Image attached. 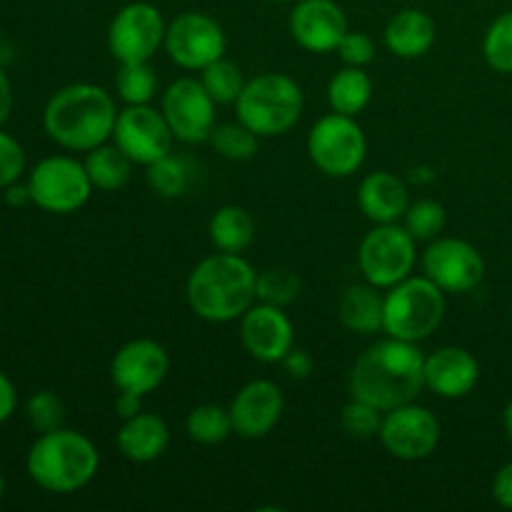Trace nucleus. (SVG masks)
<instances>
[{
  "label": "nucleus",
  "mask_w": 512,
  "mask_h": 512,
  "mask_svg": "<svg viewBox=\"0 0 512 512\" xmlns=\"http://www.w3.org/2000/svg\"><path fill=\"white\" fill-rule=\"evenodd\" d=\"M438 38V25L433 15L420 8H405L388 20L383 43L395 58L415 60L423 58Z\"/></svg>",
  "instance_id": "obj_22"
},
{
  "label": "nucleus",
  "mask_w": 512,
  "mask_h": 512,
  "mask_svg": "<svg viewBox=\"0 0 512 512\" xmlns=\"http://www.w3.org/2000/svg\"><path fill=\"white\" fill-rule=\"evenodd\" d=\"M240 340L260 363H283L285 355L295 348L293 320L285 315V308L255 300L240 318Z\"/></svg>",
  "instance_id": "obj_17"
},
{
  "label": "nucleus",
  "mask_w": 512,
  "mask_h": 512,
  "mask_svg": "<svg viewBox=\"0 0 512 512\" xmlns=\"http://www.w3.org/2000/svg\"><path fill=\"white\" fill-rule=\"evenodd\" d=\"M115 445H118L120 455L128 463H155L168 450L170 428L158 413H145V410H140L133 418L123 420L118 435H115Z\"/></svg>",
  "instance_id": "obj_21"
},
{
  "label": "nucleus",
  "mask_w": 512,
  "mask_h": 512,
  "mask_svg": "<svg viewBox=\"0 0 512 512\" xmlns=\"http://www.w3.org/2000/svg\"><path fill=\"white\" fill-rule=\"evenodd\" d=\"M423 275H428L440 290L453 295L470 293L485 278V258L473 243L460 238H435L425 248Z\"/></svg>",
  "instance_id": "obj_15"
},
{
  "label": "nucleus",
  "mask_w": 512,
  "mask_h": 512,
  "mask_svg": "<svg viewBox=\"0 0 512 512\" xmlns=\"http://www.w3.org/2000/svg\"><path fill=\"white\" fill-rule=\"evenodd\" d=\"M358 205L375 225L398 223L410 205L408 185L390 170L370 173L358 188Z\"/></svg>",
  "instance_id": "obj_23"
},
{
  "label": "nucleus",
  "mask_w": 512,
  "mask_h": 512,
  "mask_svg": "<svg viewBox=\"0 0 512 512\" xmlns=\"http://www.w3.org/2000/svg\"><path fill=\"white\" fill-rule=\"evenodd\" d=\"M493 498L500 508L512 510V460L495 473L493 478Z\"/></svg>",
  "instance_id": "obj_41"
},
{
  "label": "nucleus",
  "mask_w": 512,
  "mask_h": 512,
  "mask_svg": "<svg viewBox=\"0 0 512 512\" xmlns=\"http://www.w3.org/2000/svg\"><path fill=\"white\" fill-rule=\"evenodd\" d=\"M3 495H5V478L0 475V500H3Z\"/></svg>",
  "instance_id": "obj_48"
},
{
  "label": "nucleus",
  "mask_w": 512,
  "mask_h": 512,
  "mask_svg": "<svg viewBox=\"0 0 512 512\" xmlns=\"http://www.w3.org/2000/svg\"><path fill=\"white\" fill-rule=\"evenodd\" d=\"M208 235L220 253H243L255 240V220L240 205H223L210 218Z\"/></svg>",
  "instance_id": "obj_25"
},
{
  "label": "nucleus",
  "mask_w": 512,
  "mask_h": 512,
  "mask_svg": "<svg viewBox=\"0 0 512 512\" xmlns=\"http://www.w3.org/2000/svg\"><path fill=\"white\" fill-rule=\"evenodd\" d=\"M305 108V95L298 80L285 73H263L248 80L235 100L240 123L258 138H278L298 125Z\"/></svg>",
  "instance_id": "obj_5"
},
{
  "label": "nucleus",
  "mask_w": 512,
  "mask_h": 512,
  "mask_svg": "<svg viewBox=\"0 0 512 512\" xmlns=\"http://www.w3.org/2000/svg\"><path fill=\"white\" fill-rule=\"evenodd\" d=\"M3 198H5V203L10 205V208H20V205H25V203H33V200H30L28 183H25V185H20V183L8 185V188H5Z\"/></svg>",
  "instance_id": "obj_45"
},
{
  "label": "nucleus",
  "mask_w": 512,
  "mask_h": 512,
  "mask_svg": "<svg viewBox=\"0 0 512 512\" xmlns=\"http://www.w3.org/2000/svg\"><path fill=\"white\" fill-rule=\"evenodd\" d=\"M503 428H505V435H508V440L512 443V400L508 403V408L503 410Z\"/></svg>",
  "instance_id": "obj_47"
},
{
  "label": "nucleus",
  "mask_w": 512,
  "mask_h": 512,
  "mask_svg": "<svg viewBox=\"0 0 512 512\" xmlns=\"http://www.w3.org/2000/svg\"><path fill=\"white\" fill-rule=\"evenodd\" d=\"M85 170H88V178L93 183L95 190H118L123 188L130 180V173H133V160L118 148V145H98V148L88 150L85 155Z\"/></svg>",
  "instance_id": "obj_27"
},
{
  "label": "nucleus",
  "mask_w": 512,
  "mask_h": 512,
  "mask_svg": "<svg viewBox=\"0 0 512 512\" xmlns=\"http://www.w3.org/2000/svg\"><path fill=\"white\" fill-rule=\"evenodd\" d=\"M445 208L438 200H418L410 203L403 215V225L418 243H430V240L440 238L445 228Z\"/></svg>",
  "instance_id": "obj_35"
},
{
  "label": "nucleus",
  "mask_w": 512,
  "mask_h": 512,
  "mask_svg": "<svg viewBox=\"0 0 512 512\" xmlns=\"http://www.w3.org/2000/svg\"><path fill=\"white\" fill-rule=\"evenodd\" d=\"M208 143L213 145L215 153L223 155V158L235 160V163H243V160H250L255 153H258L260 138L248 128V125L235 120V123L215 125Z\"/></svg>",
  "instance_id": "obj_32"
},
{
  "label": "nucleus",
  "mask_w": 512,
  "mask_h": 512,
  "mask_svg": "<svg viewBox=\"0 0 512 512\" xmlns=\"http://www.w3.org/2000/svg\"><path fill=\"white\" fill-rule=\"evenodd\" d=\"M480 383V363L470 350L458 345H445L425 355V388L438 398H468Z\"/></svg>",
  "instance_id": "obj_20"
},
{
  "label": "nucleus",
  "mask_w": 512,
  "mask_h": 512,
  "mask_svg": "<svg viewBox=\"0 0 512 512\" xmlns=\"http://www.w3.org/2000/svg\"><path fill=\"white\" fill-rule=\"evenodd\" d=\"M445 290L428 275H410L385 293L383 333L390 338L420 343L443 325Z\"/></svg>",
  "instance_id": "obj_6"
},
{
  "label": "nucleus",
  "mask_w": 512,
  "mask_h": 512,
  "mask_svg": "<svg viewBox=\"0 0 512 512\" xmlns=\"http://www.w3.org/2000/svg\"><path fill=\"white\" fill-rule=\"evenodd\" d=\"M18 408V393H15V385L10 383V378L5 373H0V423L10 418Z\"/></svg>",
  "instance_id": "obj_42"
},
{
  "label": "nucleus",
  "mask_w": 512,
  "mask_h": 512,
  "mask_svg": "<svg viewBox=\"0 0 512 512\" xmlns=\"http://www.w3.org/2000/svg\"><path fill=\"white\" fill-rule=\"evenodd\" d=\"M378 438L393 458L418 463L438 450L443 428L433 410L418 403H408L383 415Z\"/></svg>",
  "instance_id": "obj_12"
},
{
  "label": "nucleus",
  "mask_w": 512,
  "mask_h": 512,
  "mask_svg": "<svg viewBox=\"0 0 512 512\" xmlns=\"http://www.w3.org/2000/svg\"><path fill=\"white\" fill-rule=\"evenodd\" d=\"M30 480L55 495H70L93 483L100 468V453L88 435L58 428L40 433L25 458Z\"/></svg>",
  "instance_id": "obj_4"
},
{
  "label": "nucleus",
  "mask_w": 512,
  "mask_h": 512,
  "mask_svg": "<svg viewBox=\"0 0 512 512\" xmlns=\"http://www.w3.org/2000/svg\"><path fill=\"white\" fill-rule=\"evenodd\" d=\"M115 90L125 105H145L158 95V75L150 60L120 63L115 73Z\"/></svg>",
  "instance_id": "obj_29"
},
{
  "label": "nucleus",
  "mask_w": 512,
  "mask_h": 512,
  "mask_svg": "<svg viewBox=\"0 0 512 512\" xmlns=\"http://www.w3.org/2000/svg\"><path fill=\"white\" fill-rule=\"evenodd\" d=\"M253 265L240 253H215L200 260L188 275L185 298L190 310L208 323H233L255 303Z\"/></svg>",
  "instance_id": "obj_3"
},
{
  "label": "nucleus",
  "mask_w": 512,
  "mask_h": 512,
  "mask_svg": "<svg viewBox=\"0 0 512 512\" xmlns=\"http://www.w3.org/2000/svg\"><path fill=\"white\" fill-rule=\"evenodd\" d=\"M10 110H13V88L5 70L0 68V125L10 118Z\"/></svg>",
  "instance_id": "obj_44"
},
{
  "label": "nucleus",
  "mask_w": 512,
  "mask_h": 512,
  "mask_svg": "<svg viewBox=\"0 0 512 512\" xmlns=\"http://www.w3.org/2000/svg\"><path fill=\"white\" fill-rule=\"evenodd\" d=\"M163 48L178 68L200 73L210 63L223 58L228 40H225L223 25L213 15L188 10L168 23Z\"/></svg>",
  "instance_id": "obj_10"
},
{
  "label": "nucleus",
  "mask_w": 512,
  "mask_h": 512,
  "mask_svg": "<svg viewBox=\"0 0 512 512\" xmlns=\"http://www.w3.org/2000/svg\"><path fill=\"white\" fill-rule=\"evenodd\" d=\"M118 105L113 95L93 83H73L53 93L43 110V128L60 148L88 153L113 138Z\"/></svg>",
  "instance_id": "obj_2"
},
{
  "label": "nucleus",
  "mask_w": 512,
  "mask_h": 512,
  "mask_svg": "<svg viewBox=\"0 0 512 512\" xmlns=\"http://www.w3.org/2000/svg\"><path fill=\"white\" fill-rule=\"evenodd\" d=\"M200 83L205 85L210 98L218 105H235V100L240 98L248 80L243 78V70L238 68V63H233V60L223 55L215 63H210L208 68L200 70Z\"/></svg>",
  "instance_id": "obj_30"
},
{
  "label": "nucleus",
  "mask_w": 512,
  "mask_h": 512,
  "mask_svg": "<svg viewBox=\"0 0 512 512\" xmlns=\"http://www.w3.org/2000/svg\"><path fill=\"white\" fill-rule=\"evenodd\" d=\"M113 143L133 160L135 165H145L173 153L175 135L165 120L163 110L153 105H125L118 113L113 130Z\"/></svg>",
  "instance_id": "obj_14"
},
{
  "label": "nucleus",
  "mask_w": 512,
  "mask_h": 512,
  "mask_svg": "<svg viewBox=\"0 0 512 512\" xmlns=\"http://www.w3.org/2000/svg\"><path fill=\"white\" fill-rule=\"evenodd\" d=\"M25 173V150L13 135L0 130V190L18 183Z\"/></svg>",
  "instance_id": "obj_38"
},
{
  "label": "nucleus",
  "mask_w": 512,
  "mask_h": 512,
  "mask_svg": "<svg viewBox=\"0 0 512 512\" xmlns=\"http://www.w3.org/2000/svg\"><path fill=\"white\" fill-rule=\"evenodd\" d=\"M308 155L328 178H350L368 155V138L353 115L328 113L313 123L308 133Z\"/></svg>",
  "instance_id": "obj_7"
},
{
  "label": "nucleus",
  "mask_w": 512,
  "mask_h": 512,
  "mask_svg": "<svg viewBox=\"0 0 512 512\" xmlns=\"http://www.w3.org/2000/svg\"><path fill=\"white\" fill-rule=\"evenodd\" d=\"M283 390L273 380H250L230 403V418H233V430L245 440H258L273 433L275 425L283 418Z\"/></svg>",
  "instance_id": "obj_19"
},
{
  "label": "nucleus",
  "mask_w": 512,
  "mask_h": 512,
  "mask_svg": "<svg viewBox=\"0 0 512 512\" xmlns=\"http://www.w3.org/2000/svg\"><path fill=\"white\" fill-rule=\"evenodd\" d=\"M348 388L350 398L365 400L383 413L415 403L425 390V355L418 343L388 335L355 360Z\"/></svg>",
  "instance_id": "obj_1"
},
{
  "label": "nucleus",
  "mask_w": 512,
  "mask_h": 512,
  "mask_svg": "<svg viewBox=\"0 0 512 512\" xmlns=\"http://www.w3.org/2000/svg\"><path fill=\"white\" fill-rule=\"evenodd\" d=\"M283 368H285V373L290 375V378L305 380V378H310V373H313L315 360H313V355L308 353V350L293 348L283 358Z\"/></svg>",
  "instance_id": "obj_40"
},
{
  "label": "nucleus",
  "mask_w": 512,
  "mask_h": 512,
  "mask_svg": "<svg viewBox=\"0 0 512 512\" xmlns=\"http://www.w3.org/2000/svg\"><path fill=\"white\" fill-rule=\"evenodd\" d=\"M190 173H193V170H190L188 160L180 158V155L168 153L148 165V185L153 188V193L160 195V198L173 200L188 193Z\"/></svg>",
  "instance_id": "obj_31"
},
{
  "label": "nucleus",
  "mask_w": 512,
  "mask_h": 512,
  "mask_svg": "<svg viewBox=\"0 0 512 512\" xmlns=\"http://www.w3.org/2000/svg\"><path fill=\"white\" fill-rule=\"evenodd\" d=\"M300 290H303V283L288 268H268L258 273V280H255V298H258V303L278 305V308L293 305L298 300Z\"/></svg>",
  "instance_id": "obj_33"
},
{
  "label": "nucleus",
  "mask_w": 512,
  "mask_h": 512,
  "mask_svg": "<svg viewBox=\"0 0 512 512\" xmlns=\"http://www.w3.org/2000/svg\"><path fill=\"white\" fill-rule=\"evenodd\" d=\"M348 30L345 10L335 0H298L290 10V35L308 53H335Z\"/></svg>",
  "instance_id": "obj_18"
},
{
  "label": "nucleus",
  "mask_w": 512,
  "mask_h": 512,
  "mask_svg": "<svg viewBox=\"0 0 512 512\" xmlns=\"http://www.w3.org/2000/svg\"><path fill=\"white\" fill-rule=\"evenodd\" d=\"M215 105L218 103L210 98L200 78H190V75L173 80L160 100V110H163L175 140L185 145L205 143L210 138L213 128L218 125L215 123Z\"/></svg>",
  "instance_id": "obj_13"
},
{
  "label": "nucleus",
  "mask_w": 512,
  "mask_h": 512,
  "mask_svg": "<svg viewBox=\"0 0 512 512\" xmlns=\"http://www.w3.org/2000/svg\"><path fill=\"white\" fill-rule=\"evenodd\" d=\"M435 178H438V173H435V170L430 168V165H420V168L410 170V180H413V183H418V185L433 183Z\"/></svg>",
  "instance_id": "obj_46"
},
{
  "label": "nucleus",
  "mask_w": 512,
  "mask_h": 512,
  "mask_svg": "<svg viewBox=\"0 0 512 512\" xmlns=\"http://www.w3.org/2000/svg\"><path fill=\"white\" fill-rule=\"evenodd\" d=\"M170 370L168 350L150 338L125 343L110 360V380L123 393L148 395L165 383Z\"/></svg>",
  "instance_id": "obj_16"
},
{
  "label": "nucleus",
  "mask_w": 512,
  "mask_h": 512,
  "mask_svg": "<svg viewBox=\"0 0 512 512\" xmlns=\"http://www.w3.org/2000/svg\"><path fill=\"white\" fill-rule=\"evenodd\" d=\"M483 58L495 73L512 75V10L500 13L483 35Z\"/></svg>",
  "instance_id": "obj_34"
},
{
  "label": "nucleus",
  "mask_w": 512,
  "mask_h": 512,
  "mask_svg": "<svg viewBox=\"0 0 512 512\" xmlns=\"http://www.w3.org/2000/svg\"><path fill=\"white\" fill-rule=\"evenodd\" d=\"M418 263V240L400 223L375 225L358 248V268L370 285L388 290L413 275Z\"/></svg>",
  "instance_id": "obj_8"
},
{
  "label": "nucleus",
  "mask_w": 512,
  "mask_h": 512,
  "mask_svg": "<svg viewBox=\"0 0 512 512\" xmlns=\"http://www.w3.org/2000/svg\"><path fill=\"white\" fill-rule=\"evenodd\" d=\"M373 100V80L365 73V68L345 65L330 78L328 83V103L330 110L358 118Z\"/></svg>",
  "instance_id": "obj_26"
},
{
  "label": "nucleus",
  "mask_w": 512,
  "mask_h": 512,
  "mask_svg": "<svg viewBox=\"0 0 512 512\" xmlns=\"http://www.w3.org/2000/svg\"><path fill=\"white\" fill-rule=\"evenodd\" d=\"M30 200L45 213L68 215L83 208L93 195L85 163L70 155L43 158L28 175Z\"/></svg>",
  "instance_id": "obj_9"
},
{
  "label": "nucleus",
  "mask_w": 512,
  "mask_h": 512,
  "mask_svg": "<svg viewBox=\"0 0 512 512\" xmlns=\"http://www.w3.org/2000/svg\"><path fill=\"white\" fill-rule=\"evenodd\" d=\"M335 53L340 55L345 65L365 68V65L375 60V40L368 33H363V30H348Z\"/></svg>",
  "instance_id": "obj_39"
},
{
  "label": "nucleus",
  "mask_w": 512,
  "mask_h": 512,
  "mask_svg": "<svg viewBox=\"0 0 512 512\" xmlns=\"http://www.w3.org/2000/svg\"><path fill=\"white\" fill-rule=\"evenodd\" d=\"M25 413L38 433H50V430L63 428L65 423V403L55 390H38L30 395Z\"/></svg>",
  "instance_id": "obj_37"
},
{
  "label": "nucleus",
  "mask_w": 512,
  "mask_h": 512,
  "mask_svg": "<svg viewBox=\"0 0 512 512\" xmlns=\"http://www.w3.org/2000/svg\"><path fill=\"white\" fill-rule=\"evenodd\" d=\"M385 295L380 288L365 283H353L343 290L338 303V318L350 333L375 335L383 330Z\"/></svg>",
  "instance_id": "obj_24"
},
{
  "label": "nucleus",
  "mask_w": 512,
  "mask_h": 512,
  "mask_svg": "<svg viewBox=\"0 0 512 512\" xmlns=\"http://www.w3.org/2000/svg\"><path fill=\"white\" fill-rule=\"evenodd\" d=\"M163 13L153 3H128L113 15L108 25V50L118 63L153 60L165 43Z\"/></svg>",
  "instance_id": "obj_11"
},
{
  "label": "nucleus",
  "mask_w": 512,
  "mask_h": 512,
  "mask_svg": "<svg viewBox=\"0 0 512 512\" xmlns=\"http://www.w3.org/2000/svg\"><path fill=\"white\" fill-rule=\"evenodd\" d=\"M273 3H298V0H273Z\"/></svg>",
  "instance_id": "obj_49"
},
{
  "label": "nucleus",
  "mask_w": 512,
  "mask_h": 512,
  "mask_svg": "<svg viewBox=\"0 0 512 512\" xmlns=\"http://www.w3.org/2000/svg\"><path fill=\"white\" fill-rule=\"evenodd\" d=\"M143 410V395H135V393H123L120 390L118 400H115V415L120 420H128L133 415H138Z\"/></svg>",
  "instance_id": "obj_43"
},
{
  "label": "nucleus",
  "mask_w": 512,
  "mask_h": 512,
  "mask_svg": "<svg viewBox=\"0 0 512 512\" xmlns=\"http://www.w3.org/2000/svg\"><path fill=\"white\" fill-rule=\"evenodd\" d=\"M383 410H378L375 405L365 403V400L350 398V403L345 405L343 413H340V425H343L345 433L355 440H370L380 435V425H383Z\"/></svg>",
  "instance_id": "obj_36"
},
{
  "label": "nucleus",
  "mask_w": 512,
  "mask_h": 512,
  "mask_svg": "<svg viewBox=\"0 0 512 512\" xmlns=\"http://www.w3.org/2000/svg\"><path fill=\"white\" fill-rule=\"evenodd\" d=\"M185 430L188 438L198 445H220L235 433L230 410L218 403L195 405L185 418Z\"/></svg>",
  "instance_id": "obj_28"
}]
</instances>
